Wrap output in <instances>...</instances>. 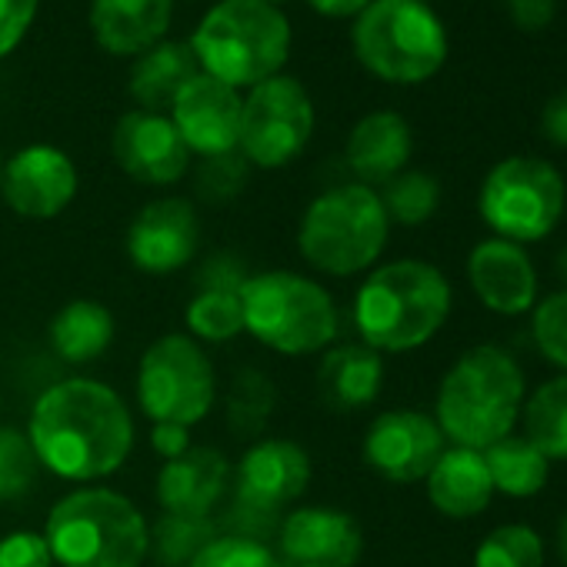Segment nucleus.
I'll return each instance as SVG.
<instances>
[{
	"mask_svg": "<svg viewBox=\"0 0 567 567\" xmlns=\"http://www.w3.org/2000/svg\"><path fill=\"white\" fill-rule=\"evenodd\" d=\"M28 441L41 467L68 481H97L127 461L134 447V417L117 391L74 378L38 398Z\"/></svg>",
	"mask_w": 567,
	"mask_h": 567,
	"instance_id": "1",
	"label": "nucleus"
},
{
	"mask_svg": "<svg viewBox=\"0 0 567 567\" xmlns=\"http://www.w3.org/2000/svg\"><path fill=\"white\" fill-rule=\"evenodd\" d=\"M527 398V381L514 354L497 344L464 351L441 378L434 421L454 447L487 451L514 434Z\"/></svg>",
	"mask_w": 567,
	"mask_h": 567,
	"instance_id": "2",
	"label": "nucleus"
},
{
	"mask_svg": "<svg viewBox=\"0 0 567 567\" xmlns=\"http://www.w3.org/2000/svg\"><path fill=\"white\" fill-rule=\"evenodd\" d=\"M451 284L427 260H391L368 274L354 298V324L361 344L378 354H408L424 348L451 318Z\"/></svg>",
	"mask_w": 567,
	"mask_h": 567,
	"instance_id": "3",
	"label": "nucleus"
},
{
	"mask_svg": "<svg viewBox=\"0 0 567 567\" xmlns=\"http://www.w3.org/2000/svg\"><path fill=\"white\" fill-rule=\"evenodd\" d=\"M200 74L227 87H257L288 64L291 24L264 0H220L190 38Z\"/></svg>",
	"mask_w": 567,
	"mask_h": 567,
	"instance_id": "4",
	"label": "nucleus"
},
{
	"mask_svg": "<svg viewBox=\"0 0 567 567\" xmlns=\"http://www.w3.org/2000/svg\"><path fill=\"white\" fill-rule=\"evenodd\" d=\"M44 540L61 567H141L147 520L117 491L81 487L51 507Z\"/></svg>",
	"mask_w": 567,
	"mask_h": 567,
	"instance_id": "5",
	"label": "nucleus"
},
{
	"mask_svg": "<svg viewBox=\"0 0 567 567\" xmlns=\"http://www.w3.org/2000/svg\"><path fill=\"white\" fill-rule=\"evenodd\" d=\"M244 331L277 354H315L338 338V308L318 280L267 270L244 280Z\"/></svg>",
	"mask_w": 567,
	"mask_h": 567,
	"instance_id": "6",
	"label": "nucleus"
},
{
	"mask_svg": "<svg viewBox=\"0 0 567 567\" xmlns=\"http://www.w3.org/2000/svg\"><path fill=\"white\" fill-rule=\"evenodd\" d=\"M391 220L381 194L368 184H344L321 194L301 220L298 247L305 260L331 277L368 270L388 244Z\"/></svg>",
	"mask_w": 567,
	"mask_h": 567,
	"instance_id": "7",
	"label": "nucleus"
},
{
	"mask_svg": "<svg viewBox=\"0 0 567 567\" xmlns=\"http://www.w3.org/2000/svg\"><path fill=\"white\" fill-rule=\"evenodd\" d=\"M354 54L381 81L421 84L447 58V34L424 0H371L354 24Z\"/></svg>",
	"mask_w": 567,
	"mask_h": 567,
	"instance_id": "8",
	"label": "nucleus"
},
{
	"mask_svg": "<svg viewBox=\"0 0 567 567\" xmlns=\"http://www.w3.org/2000/svg\"><path fill=\"white\" fill-rule=\"evenodd\" d=\"M477 210L494 237L520 247L537 244L557 230L567 210V187L554 164L540 157H507L487 171Z\"/></svg>",
	"mask_w": 567,
	"mask_h": 567,
	"instance_id": "9",
	"label": "nucleus"
},
{
	"mask_svg": "<svg viewBox=\"0 0 567 567\" xmlns=\"http://www.w3.org/2000/svg\"><path fill=\"white\" fill-rule=\"evenodd\" d=\"M214 394V364L197 341L167 334L144 351L137 371V401L154 424L190 427L210 414Z\"/></svg>",
	"mask_w": 567,
	"mask_h": 567,
	"instance_id": "10",
	"label": "nucleus"
},
{
	"mask_svg": "<svg viewBox=\"0 0 567 567\" xmlns=\"http://www.w3.org/2000/svg\"><path fill=\"white\" fill-rule=\"evenodd\" d=\"M311 484V457L295 441H260L254 444L240 464L234 481V507L230 524L234 534L264 540V534L280 530V511L295 504Z\"/></svg>",
	"mask_w": 567,
	"mask_h": 567,
	"instance_id": "11",
	"label": "nucleus"
},
{
	"mask_svg": "<svg viewBox=\"0 0 567 567\" xmlns=\"http://www.w3.org/2000/svg\"><path fill=\"white\" fill-rule=\"evenodd\" d=\"M315 134V104L295 78H270L250 87V97L240 111V141L244 161L257 167L291 164Z\"/></svg>",
	"mask_w": 567,
	"mask_h": 567,
	"instance_id": "12",
	"label": "nucleus"
},
{
	"mask_svg": "<svg viewBox=\"0 0 567 567\" xmlns=\"http://www.w3.org/2000/svg\"><path fill=\"white\" fill-rule=\"evenodd\" d=\"M444 454V434L431 414L384 411L364 434V461L391 484H414L431 474Z\"/></svg>",
	"mask_w": 567,
	"mask_h": 567,
	"instance_id": "13",
	"label": "nucleus"
},
{
	"mask_svg": "<svg viewBox=\"0 0 567 567\" xmlns=\"http://www.w3.org/2000/svg\"><path fill=\"white\" fill-rule=\"evenodd\" d=\"M467 284L474 298L501 318L530 315L540 298L534 257L527 254V247L501 237L474 244V250L467 254Z\"/></svg>",
	"mask_w": 567,
	"mask_h": 567,
	"instance_id": "14",
	"label": "nucleus"
},
{
	"mask_svg": "<svg viewBox=\"0 0 567 567\" xmlns=\"http://www.w3.org/2000/svg\"><path fill=\"white\" fill-rule=\"evenodd\" d=\"M200 220L190 200L161 197L141 207L127 227V257L144 274H174L197 254Z\"/></svg>",
	"mask_w": 567,
	"mask_h": 567,
	"instance_id": "15",
	"label": "nucleus"
},
{
	"mask_svg": "<svg viewBox=\"0 0 567 567\" xmlns=\"http://www.w3.org/2000/svg\"><path fill=\"white\" fill-rule=\"evenodd\" d=\"M0 190H4V200L14 214L48 220L74 200L78 171L64 151L51 144H31L8 161L4 174H0Z\"/></svg>",
	"mask_w": 567,
	"mask_h": 567,
	"instance_id": "16",
	"label": "nucleus"
},
{
	"mask_svg": "<svg viewBox=\"0 0 567 567\" xmlns=\"http://www.w3.org/2000/svg\"><path fill=\"white\" fill-rule=\"evenodd\" d=\"M240 111L244 101L234 87L214 81L210 74H194L177 101L171 104V121L187 144V151H197L204 157L234 154L240 141Z\"/></svg>",
	"mask_w": 567,
	"mask_h": 567,
	"instance_id": "17",
	"label": "nucleus"
},
{
	"mask_svg": "<svg viewBox=\"0 0 567 567\" xmlns=\"http://www.w3.org/2000/svg\"><path fill=\"white\" fill-rule=\"evenodd\" d=\"M280 554L295 567H354L364 554L361 524L338 507H301L280 520Z\"/></svg>",
	"mask_w": 567,
	"mask_h": 567,
	"instance_id": "18",
	"label": "nucleus"
},
{
	"mask_svg": "<svg viewBox=\"0 0 567 567\" xmlns=\"http://www.w3.org/2000/svg\"><path fill=\"white\" fill-rule=\"evenodd\" d=\"M114 161L121 171L141 184H174L187 174L190 151L177 127L164 114L131 111L121 117L111 137Z\"/></svg>",
	"mask_w": 567,
	"mask_h": 567,
	"instance_id": "19",
	"label": "nucleus"
},
{
	"mask_svg": "<svg viewBox=\"0 0 567 567\" xmlns=\"http://www.w3.org/2000/svg\"><path fill=\"white\" fill-rule=\"evenodd\" d=\"M230 484V464L214 447H187L181 457L164 461L157 474V501L167 514L210 517Z\"/></svg>",
	"mask_w": 567,
	"mask_h": 567,
	"instance_id": "20",
	"label": "nucleus"
},
{
	"mask_svg": "<svg viewBox=\"0 0 567 567\" xmlns=\"http://www.w3.org/2000/svg\"><path fill=\"white\" fill-rule=\"evenodd\" d=\"M427 481V501L437 514L451 520H471L487 511L494 501L491 471L484 464L481 451L471 447H444L437 464L431 467Z\"/></svg>",
	"mask_w": 567,
	"mask_h": 567,
	"instance_id": "21",
	"label": "nucleus"
},
{
	"mask_svg": "<svg viewBox=\"0 0 567 567\" xmlns=\"http://www.w3.org/2000/svg\"><path fill=\"white\" fill-rule=\"evenodd\" d=\"M411 127L394 111H374L361 117L348 137V164L364 184H388L411 161Z\"/></svg>",
	"mask_w": 567,
	"mask_h": 567,
	"instance_id": "22",
	"label": "nucleus"
},
{
	"mask_svg": "<svg viewBox=\"0 0 567 567\" xmlns=\"http://www.w3.org/2000/svg\"><path fill=\"white\" fill-rule=\"evenodd\" d=\"M384 388V361L368 344H341L318 368V391L331 411L351 414L378 401Z\"/></svg>",
	"mask_w": 567,
	"mask_h": 567,
	"instance_id": "23",
	"label": "nucleus"
},
{
	"mask_svg": "<svg viewBox=\"0 0 567 567\" xmlns=\"http://www.w3.org/2000/svg\"><path fill=\"white\" fill-rule=\"evenodd\" d=\"M171 24V0H94L91 28L111 54L151 51Z\"/></svg>",
	"mask_w": 567,
	"mask_h": 567,
	"instance_id": "24",
	"label": "nucleus"
},
{
	"mask_svg": "<svg viewBox=\"0 0 567 567\" xmlns=\"http://www.w3.org/2000/svg\"><path fill=\"white\" fill-rule=\"evenodd\" d=\"M244 280H247L244 270L224 257L204 270L200 291L187 305L190 334L204 341H230L244 331V305H240Z\"/></svg>",
	"mask_w": 567,
	"mask_h": 567,
	"instance_id": "25",
	"label": "nucleus"
},
{
	"mask_svg": "<svg viewBox=\"0 0 567 567\" xmlns=\"http://www.w3.org/2000/svg\"><path fill=\"white\" fill-rule=\"evenodd\" d=\"M194 74H200V68L190 44H154L131 71V94L147 114H161Z\"/></svg>",
	"mask_w": 567,
	"mask_h": 567,
	"instance_id": "26",
	"label": "nucleus"
},
{
	"mask_svg": "<svg viewBox=\"0 0 567 567\" xmlns=\"http://www.w3.org/2000/svg\"><path fill=\"white\" fill-rule=\"evenodd\" d=\"M48 341L68 364H91L114 341V315L97 301H71L54 315Z\"/></svg>",
	"mask_w": 567,
	"mask_h": 567,
	"instance_id": "27",
	"label": "nucleus"
},
{
	"mask_svg": "<svg viewBox=\"0 0 567 567\" xmlns=\"http://www.w3.org/2000/svg\"><path fill=\"white\" fill-rule=\"evenodd\" d=\"M484 454V464L491 471L494 494L527 501L537 497L547 487L550 477V461L524 437V434H507L497 444H491Z\"/></svg>",
	"mask_w": 567,
	"mask_h": 567,
	"instance_id": "28",
	"label": "nucleus"
},
{
	"mask_svg": "<svg viewBox=\"0 0 567 567\" xmlns=\"http://www.w3.org/2000/svg\"><path fill=\"white\" fill-rule=\"evenodd\" d=\"M524 437L554 464L567 461V374H557L524 398Z\"/></svg>",
	"mask_w": 567,
	"mask_h": 567,
	"instance_id": "29",
	"label": "nucleus"
},
{
	"mask_svg": "<svg viewBox=\"0 0 567 567\" xmlns=\"http://www.w3.org/2000/svg\"><path fill=\"white\" fill-rule=\"evenodd\" d=\"M217 537V524L210 517H184L164 514L154 527H147V557L161 567H190V560Z\"/></svg>",
	"mask_w": 567,
	"mask_h": 567,
	"instance_id": "30",
	"label": "nucleus"
},
{
	"mask_svg": "<svg viewBox=\"0 0 567 567\" xmlns=\"http://www.w3.org/2000/svg\"><path fill=\"white\" fill-rule=\"evenodd\" d=\"M277 404V391L267 374L244 368L234 374L230 394H227V424L237 437H257Z\"/></svg>",
	"mask_w": 567,
	"mask_h": 567,
	"instance_id": "31",
	"label": "nucleus"
},
{
	"mask_svg": "<svg viewBox=\"0 0 567 567\" xmlns=\"http://www.w3.org/2000/svg\"><path fill=\"white\" fill-rule=\"evenodd\" d=\"M381 204L388 210V220L404 227H421L441 207V184L424 171H401L384 184Z\"/></svg>",
	"mask_w": 567,
	"mask_h": 567,
	"instance_id": "32",
	"label": "nucleus"
},
{
	"mask_svg": "<svg viewBox=\"0 0 567 567\" xmlns=\"http://www.w3.org/2000/svg\"><path fill=\"white\" fill-rule=\"evenodd\" d=\"M547 547L530 524H501L474 547V567H544Z\"/></svg>",
	"mask_w": 567,
	"mask_h": 567,
	"instance_id": "33",
	"label": "nucleus"
},
{
	"mask_svg": "<svg viewBox=\"0 0 567 567\" xmlns=\"http://www.w3.org/2000/svg\"><path fill=\"white\" fill-rule=\"evenodd\" d=\"M530 341L547 364L567 374V288L537 298L530 311Z\"/></svg>",
	"mask_w": 567,
	"mask_h": 567,
	"instance_id": "34",
	"label": "nucleus"
},
{
	"mask_svg": "<svg viewBox=\"0 0 567 567\" xmlns=\"http://www.w3.org/2000/svg\"><path fill=\"white\" fill-rule=\"evenodd\" d=\"M41 461L18 427H0V501H14L38 484Z\"/></svg>",
	"mask_w": 567,
	"mask_h": 567,
	"instance_id": "35",
	"label": "nucleus"
},
{
	"mask_svg": "<svg viewBox=\"0 0 567 567\" xmlns=\"http://www.w3.org/2000/svg\"><path fill=\"white\" fill-rule=\"evenodd\" d=\"M190 567H284V564L264 540L227 534V537H214L190 560Z\"/></svg>",
	"mask_w": 567,
	"mask_h": 567,
	"instance_id": "36",
	"label": "nucleus"
},
{
	"mask_svg": "<svg viewBox=\"0 0 567 567\" xmlns=\"http://www.w3.org/2000/svg\"><path fill=\"white\" fill-rule=\"evenodd\" d=\"M247 181V167L244 157L237 154H220V157H207L204 171H200V194L210 200H227L234 197Z\"/></svg>",
	"mask_w": 567,
	"mask_h": 567,
	"instance_id": "37",
	"label": "nucleus"
},
{
	"mask_svg": "<svg viewBox=\"0 0 567 567\" xmlns=\"http://www.w3.org/2000/svg\"><path fill=\"white\" fill-rule=\"evenodd\" d=\"M0 567H54V554L44 534L14 530L0 540Z\"/></svg>",
	"mask_w": 567,
	"mask_h": 567,
	"instance_id": "38",
	"label": "nucleus"
},
{
	"mask_svg": "<svg viewBox=\"0 0 567 567\" xmlns=\"http://www.w3.org/2000/svg\"><path fill=\"white\" fill-rule=\"evenodd\" d=\"M38 14V0H0V58L11 54Z\"/></svg>",
	"mask_w": 567,
	"mask_h": 567,
	"instance_id": "39",
	"label": "nucleus"
},
{
	"mask_svg": "<svg viewBox=\"0 0 567 567\" xmlns=\"http://www.w3.org/2000/svg\"><path fill=\"white\" fill-rule=\"evenodd\" d=\"M507 14L520 31H544L557 18V0H507Z\"/></svg>",
	"mask_w": 567,
	"mask_h": 567,
	"instance_id": "40",
	"label": "nucleus"
},
{
	"mask_svg": "<svg viewBox=\"0 0 567 567\" xmlns=\"http://www.w3.org/2000/svg\"><path fill=\"white\" fill-rule=\"evenodd\" d=\"M540 134L554 147H567V91L554 94L540 111Z\"/></svg>",
	"mask_w": 567,
	"mask_h": 567,
	"instance_id": "41",
	"label": "nucleus"
},
{
	"mask_svg": "<svg viewBox=\"0 0 567 567\" xmlns=\"http://www.w3.org/2000/svg\"><path fill=\"white\" fill-rule=\"evenodd\" d=\"M151 444H154V451H157L161 457L174 461V457H181V454L190 447V434H187V427H181V424H154Z\"/></svg>",
	"mask_w": 567,
	"mask_h": 567,
	"instance_id": "42",
	"label": "nucleus"
},
{
	"mask_svg": "<svg viewBox=\"0 0 567 567\" xmlns=\"http://www.w3.org/2000/svg\"><path fill=\"white\" fill-rule=\"evenodd\" d=\"M308 4L328 18H351V14H361L371 0H308Z\"/></svg>",
	"mask_w": 567,
	"mask_h": 567,
	"instance_id": "43",
	"label": "nucleus"
},
{
	"mask_svg": "<svg viewBox=\"0 0 567 567\" xmlns=\"http://www.w3.org/2000/svg\"><path fill=\"white\" fill-rule=\"evenodd\" d=\"M554 544H557V557H560V564L567 567V511H564V514H560V520H557Z\"/></svg>",
	"mask_w": 567,
	"mask_h": 567,
	"instance_id": "44",
	"label": "nucleus"
},
{
	"mask_svg": "<svg viewBox=\"0 0 567 567\" xmlns=\"http://www.w3.org/2000/svg\"><path fill=\"white\" fill-rule=\"evenodd\" d=\"M554 267H557V277H560V284L567 288V244L557 250V257H554Z\"/></svg>",
	"mask_w": 567,
	"mask_h": 567,
	"instance_id": "45",
	"label": "nucleus"
},
{
	"mask_svg": "<svg viewBox=\"0 0 567 567\" xmlns=\"http://www.w3.org/2000/svg\"><path fill=\"white\" fill-rule=\"evenodd\" d=\"M264 4H277V0H264Z\"/></svg>",
	"mask_w": 567,
	"mask_h": 567,
	"instance_id": "46",
	"label": "nucleus"
},
{
	"mask_svg": "<svg viewBox=\"0 0 567 567\" xmlns=\"http://www.w3.org/2000/svg\"><path fill=\"white\" fill-rule=\"evenodd\" d=\"M0 174H4V167H0Z\"/></svg>",
	"mask_w": 567,
	"mask_h": 567,
	"instance_id": "47",
	"label": "nucleus"
}]
</instances>
